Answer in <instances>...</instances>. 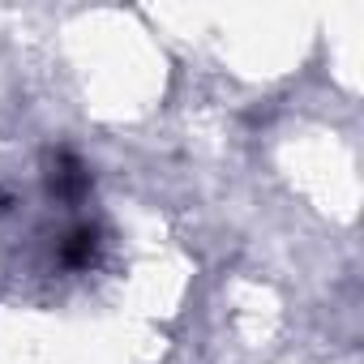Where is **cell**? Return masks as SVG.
<instances>
[{
  "label": "cell",
  "instance_id": "7a4b0ae2",
  "mask_svg": "<svg viewBox=\"0 0 364 364\" xmlns=\"http://www.w3.org/2000/svg\"><path fill=\"white\" fill-rule=\"evenodd\" d=\"M90 189V171L73 159H60V171H52V193H60L65 202H77Z\"/></svg>",
  "mask_w": 364,
  "mask_h": 364
},
{
  "label": "cell",
  "instance_id": "6da1fadb",
  "mask_svg": "<svg viewBox=\"0 0 364 364\" xmlns=\"http://www.w3.org/2000/svg\"><path fill=\"white\" fill-rule=\"evenodd\" d=\"M95 257H99V232H95L90 223H86V228H73V232L60 240V266L86 270Z\"/></svg>",
  "mask_w": 364,
  "mask_h": 364
}]
</instances>
